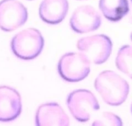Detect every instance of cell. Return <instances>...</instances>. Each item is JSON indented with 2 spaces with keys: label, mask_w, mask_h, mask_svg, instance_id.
<instances>
[{
  "label": "cell",
  "mask_w": 132,
  "mask_h": 126,
  "mask_svg": "<svg viewBox=\"0 0 132 126\" xmlns=\"http://www.w3.org/2000/svg\"><path fill=\"white\" fill-rule=\"evenodd\" d=\"M21 109L19 93L9 86H0V122L14 120L20 115Z\"/></svg>",
  "instance_id": "8"
},
{
  "label": "cell",
  "mask_w": 132,
  "mask_h": 126,
  "mask_svg": "<svg viewBox=\"0 0 132 126\" xmlns=\"http://www.w3.org/2000/svg\"><path fill=\"white\" fill-rule=\"evenodd\" d=\"M36 125L67 126L70 125V120L61 105L56 102H50L38 107L36 113Z\"/></svg>",
  "instance_id": "9"
},
{
  "label": "cell",
  "mask_w": 132,
  "mask_h": 126,
  "mask_svg": "<svg viewBox=\"0 0 132 126\" xmlns=\"http://www.w3.org/2000/svg\"><path fill=\"white\" fill-rule=\"evenodd\" d=\"M30 1H31V0H30Z\"/></svg>",
  "instance_id": "18"
},
{
  "label": "cell",
  "mask_w": 132,
  "mask_h": 126,
  "mask_svg": "<svg viewBox=\"0 0 132 126\" xmlns=\"http://www.w3.org/2000/svg\"><path fill=\"white\" fill-rule=\"evenodd\" d=\"M68 10L67 0H43L39 6V16L49 24L60 23L65 18Z\"/></svg>",
  "instance_id": "10"
},
{
  "label": "cell",
  "mask_w": 132,
  "mask_h": 126,
  "mask_svg": "<svg viewBox=\"0 0 132 126\" xmlns=\"http://www.w3.org/2000/svg\"><path fill=\"white\" fill-rule=\"evenodd\" d=\"M58 73L67 82H77L85 79L90 71V62L82 53H67L59 60Z\"/></svg>",
  "instance_id": "3"
},
{
  "label": "cell",
  "mask_w": 132,
  "mask_h": 126,
  "mask_svg": "<svg viewBox=\"0 0 132 126\" xmlns=\"http://www.w3.org/2000/svg\"><path fill=\"white\" fill-rule=\"evenodd\" d=\"M131 113H132V104H131Z\"/></svg>",
  "instance_id": "15"
},
{
  "label": "cell",
  "mask_w": 132,
  "mask_h": 126,
  "mask_svg": "<svg viewBox=\"0 0 132 126\" xmlns=\"http://www.w3.org/2000/svg\"><path fill=\"white\" fill-rule=\"evenodd\" d=\"M99 8L108 20L117 22L128 13V0H100Z\"/></svg>",
  "instance_id": "11"
},
{
  "label": "cell",
  "mask_w": 132,
  "mask_h": 126,
  "mask_svg": "<svg viewBox=\"0 0 132 126\" xmlns=\"http://www.w3.org/2000/svg\"><path fill=\"white\" fill-rule=\"evenodd\" d=\"M94 86L103 100L113 106L122 104L127 98L130 90L126 80L110 70L99 73L95 78Z\"/></svg>",
  "instance_id": "1"
},
{
  "label": "cell",
  "mask_w": 132,
  "mask_h": 126,
  "mask_svg": "<svg viewBox=\"0 0 132 126\" xmlns=\"http://www.w3.org/2000/svg\"><path fill=\"white\" fill-rule=\"evenodd\" d=\"M28 19L25 6L17 0L0 1V28L12 32L24 24Z\"/></svg>",
  "instance_id": "6"
},
{
  "label": "cell",
  "mask_w": 132,
  "mask_h": 126,
  "mask_svg": "<svg viewBox=\"0 0 132 126\" xmlns=\"http://www.w3.org/2000/svg\"><path fill=\"white\" fill-rule=\"evenodd\" d=\"M44 43L43 37L38 30L27 28L13 37L11 49L17 57L23 60H32L41 53Z\"/></svg>",
  "instance_id": "2"
},
{
  "label": "cell",
  "mask_w": 132,
  "mask_h": 126,
  "mask_svg": "<svg viewBox=\"0 0 132 126\" xmlns=\"http://www.w3.org/2000/svg\"><path fill=\"white\" fill-rule=\"evenodd\" d=\"M101 24L100 14L92 6L83 5L75 10L70 20L71 28L79 33L96 30Z\"/></svg>",
  "instance_id": "7"
},
{
  "label": "cell",
  "mask_w": 132,
  "mask_h": 126,
  "mask_svg": "<svg viewBox=\"0 0 132 126\" xmlns=\"http://www.w3.org/2000/svg\"><path fill=\"white\" fill-rule=\"evenodd\" d=\"M67 102L73 118L80 122H88L92 114L100 108L95 95L87 89H77L71 92Z\"/></svg>",
  "instance_id": "5"
},
{
  "label": "cell",
  "mask_w": 132,
  "mask_h": 126,
  "mask_svg": "<svg viewBox=\"0 0 132 126\" xmlns=\"http://www.w3.org/2000/svg\"><path fill=\"white\" fill-rule=\"evenodd\" d=\"M130 37H131V41H132V33H131V35H130Z\"/></svg>",
  "instance_id": "14"
},
{
  "label": "cell",
  "mask_w": 132,
  "mask_h": 126,
  "mask_svg": "<svg viewBox=\"0 0 132 126\" xmlns=\"http://www.w3.org/2000/svg\"><path fill=\"white\" fill-rule=\"evenodd\" d=\"M131 2H132V0H131Z\"/></svg>",
  "instance_id": "17"
},
{
  "label": "cell",
  "mask_w": 132,
  "mask_h": 126,
  "mask_svg": "<svg viewBox=\"0 0 132 126\" xmlns=\"http://www.w3.org/2000/svg\"><path fill=\"white\" fill-rule=\"evenodd\" d=\"M79 1H83V0H79Z\"/></svg>",
  "instance_id": "16"
},
{
  "label": "cell",
  "mask_w": 132,
  "mask_h": 126,
  "mask_svg": "<svg viewBox=\"0 0 132 126\" xmlns=\"http://www.w3.org/2000/svg\"><path fill=\"white\" fill-rule=\"evenodd\" d=\"M117 68L132 78V46H122L119 49L116 60Z\"/></svg>",
  "instance_id": "12"
},
{
  "label": "cell",
  "mask_w": 132,
  "mask_h": 126,
  "mask_svg": "<svg viewBox=\"0 0 132 126\" xmlns=\"http://www.w3.org/2000/svg\"><path fill=\"white\" fill-rule=\"evenodd\" d=\"M112 42L108 36L103 34L94 35L79 39L77 48L88 59L96 64L105 62L112 50Z\"/></svg>",
  "instance_id": "4"
},
{
  "label": "cell",
  "mask_w": 132,
  "mask_h": 126,
  "mask_svg": "<svg viewBox=\"0 0 132 126\" xmlns=\"http://www.w3.org/2000/svg\"><path fill=\"white\" fill-rule=\"evenodd\" d=\"M92 125H122V122L121 118L110 112H104L100 118L95 120L92 123Z\"/></svg>",
  "instance_id": "13"
}]
</instances>
